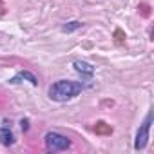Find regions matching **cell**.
<instances>
[{
  "instance_id": "obj_1",
  "label": "cell",
  "mask_w": 154,
  "mask_h": 154,
  "mask_svg": "<svg viewBox=\"0 0 154 154\" xmlns=\"http://www.w3.org/2000/svg\"><path fill=\"white\" fill-rule=\"evenodd\" d=\"M84 84L82 82H74V80H58V82H54L51 87H49V91H47V94H49V98L53 100V102H60V103H63V102H69V100H72V98H76L82 91H84Z\"/></svg>"
},
{
  "instance_id": "obj_2",
  "label": "cell",
  "mask_w": 154,
  "mask_h": 154,
  "mask_svg": "<svg viewBox=\"0 0 154 154\" xmlns=\"http://www.w3.org/2000/svg\"><path fill=\"white\" fill-rule=\"evenodd\" d=\"M44 141H45V149L49 152H62V150H67L71 147V140L56 131H49L44 136Z\"/></svg>"
},
{
  "instance_id": "obj_3",
  "label": "cell",
  "mask_w": 154,
  "mask_h": 154,
  "mask_svg": "<svg viewBox=\"0 0 154 154\" xmlns=\"http://www.w3.org/2000/svg\"><path fill=\"white\" fill-rule=\"evenodd\" d=\"M150 125H152V114L149 112L145 122L140 125L138 132H136V140H134V149L136 150H143L149 143V132H150Z\"/></svg>"
},
{
  "instance_id": "obj_4",
  "label": "cell",
  "mask_w": 154,
  "mask_h": 154,
  "mask_svg": "<svg viewBox=\"0 0 154 154\" xmlns=\"http://www.w3.org/2000/svg\"><path fill=\"white\" fill-rule=\"evenodd\" d=\"M72 67H74L76 72H80L84 78H91V76L94 74V67L89 62H84V60H74L72 62Z\"/></svg>"
},
{
  "instance_id": "obj_5",
  "label": "cell",
  "mask_w": 154,
  "mask_h": 154,
  "mask_svg": "<svg viewBox=\"0 0 154 154\" xmlns=\"http://www.w3.org/2000/svg\"><path fill=\"white\" fill-rule=\"evenodd\" d=\"M22 82H29L31 85H38V78L29 71H20L17 76H13L9 80V84H22Z\"/></svg>"
},
{
  "instance_id": "obj_6",
  "label": "cell",
  "mask_w": 154,
  "mask_h": 154,
  "mask_svg": "<svg viewBox=\"0 0 154 154\" xmlns=\"http://www.w3.org/2000/svg\"><path fill=\"white\" fill-rule=\"evenodd\" d=\"M0 143L6 145V147H11L15 143V134H13V131H11L9 125L0 127Z\"/></svg>"
},
{
  "instance_id": "obj_7",
  "label": "cell",
  "mask_w": 154,
  "mask_h": 154,
  "mask_svg": "<svg viewBox=\"0 0 154 154\" xmlns=\"http://www.w3.org/2000/svg\"><path fill=\"white\" fill-rule=\"evenodd\" d=\"M94 132H96V134L109 136V134H112V127L107 125L105 122H96V123H94Z\"/></svg>"
},
{
  "instance_id": "obj_8",
  "label": "cell",
  "mask_w": 154,
  "mask_h": 154,
  "mask_svg": "<svg viewBox=\"0 0 154 154\" xmlns=\"http://www.w3.org/2000/svg\"><path fill=\"white\" fill-rule=\"evenodd\" d=\"M82 26H84V24H82L80 20H71V22H67V24L62 26V31H63V33H74V31H78Z\"/></svg>"
},
{
  "instance_id": "obj_9",
  "label": "cell",
  "mask_w": 154,
  "mask_h": 154,
  "mask_svg": "<svg viewBox=\"0 0 154 154\" xmlns=\"http://www.w3.org/2000/svg\"><path fill=\"white\" fill-rule=\"evenodd\" d=\"M114 35H116V42H118V44H123V38H125L123 31H122V29H116V33H114Z\"/></svg>"
},
{
  "instance_id": "obj_10",
  "label": "cell",
  "mask_w": 154,
  "mask_h": 154,
  "mask_svg": "<svg viewBox=\"0 0 154 154\" xmlns=\"http://www.w3.org/2000/svg\"><path fill=\"white\" fill-rule=\"evenodd\" d=\"M20 125H22V131H24V132L29 131V120H27V118H22V120H20Z\"/></svg>"
}]
</instances>
